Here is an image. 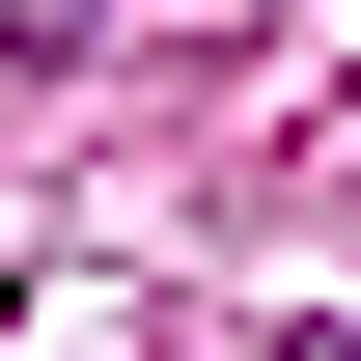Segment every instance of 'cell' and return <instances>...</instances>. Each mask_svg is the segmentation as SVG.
<instances>
[{
	"instance_id": "1",
	"label": "cell",
	"mask_w": 361,
	"mask_h": 361,
	"mask_svg": "<svg viewBox=\"0 0 361 361\" xmlns=\"http://www.w3.org/2000/svg\"><path fill=\"white\" fill-rule=\"evenodd\" d=\"M84 28H111V0H0V56H84Z\"/></svg>"
}]
</instances>
